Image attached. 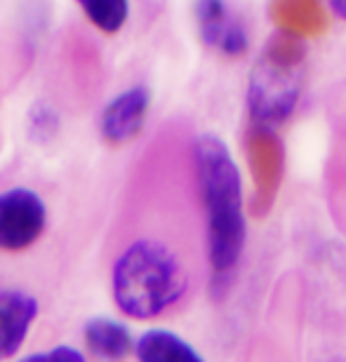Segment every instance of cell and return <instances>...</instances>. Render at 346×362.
<instances>
[{
  "label": "cell",
  "mask_w": 346,
  "mask_h": 362,
  "mask_svg": "<svg viewBox=\"0 0 346 362\" xmlns=\"http://www.w3.org/2000/svg\"><path fill=\"white\" fill-rule=\"evenodd\" d=\"M193 177L205 216V252L214 287L236 273L245 252L243 177L231 151L217 134H200L191 146Z\"/></svg>",
  "instance_id": "obj_1"
},
{
  "label": "cell",
  "mask_w": 346,
  "mask_h": 362,
  "mask_svg": "<svg viewBox=\"0 0 346 362\" xmlns=\"http://www.w3.org/2000/svg\"><path fill=\"white\" fill-rule=\"evenodd\" d=\"M113 299L137 320L163 315L184 296L189 273L182 257L158 238H139L120 252L111 273Z\"/></svg>",
  "instance_id": "obj_2"
},
{
  "label": "cell",
  "mask_w": 346,
  "mask_h": 362,
  "mask_svg": "<svg viewBox=\"0 0 346 362\" xmlns=\"http://www.w3.org/2000/svg\"><path fill=\"white\" fill-rule=\"evenodd\" d=\"M306 74V47L294 33H278L257 57L248 81V111L259 127L276 129L299 104Z\"/></svg>",
  "instance_id": "obj_3"
},
{
  "label": "cell",
  "mask_w": 346,
  "mask_h": 362,
  "mask_svg": "<svg viewBox=\"0 0 346 362\" xmlns=\"http://www.w3.org/2000/svg\"><path fill=\"white\" fill-rule=\"evenodd\" d=\"M47 209L31 188H10L0 193V250L21 252L45 230Z\"/></svg>",
  "instance_id": "obj_4"
},
{
  "label": "cell",
  "mask_w": 346,
  "mask_h": 362,
  "mask_svg": "<svg viewBox=\"0 0 346 362\" xmlns=\"http://www.w3.org/2000/svg\"><path fill=\"white\" fill-rule=\"evenodd\" d=\"M196 24L200 40L229 59H241L250 47V35L229 12L224 0H196Z\"/></svg>",
  "instance_id": "obj_5"
},
{
  "label": "cell",
  "mask_w": 346,
  "mask_h": 362,
  "mask_svg": "<svg viewBox=\"0 0 346 362\" xmlns=\"http://www.w3.org/2000/svg\"><path fill=\"white\" fill-rule=\"evenodd\" d=\"M151 106V92L144 85H134L125 92H120L109 106L104 108L102 120H99V132L102 139L111 146H122L132 141L142 132L146 122Z\"/></svg>",
  "instance_id": "obj_6"
},
{
  "label": "cell",
  "mask_w": 346,
  "mask_h": 362,
  "mask_svg": "<svg viewBox=\"0 0 346 362\" xmlns=\"http://www.w3.org/2000/svg\"><path fill=\"white\" fill-rule=\"evenodd\" d=\"M35 315H38V301L31 294L19 289L0 294V360L17 356Z\"/></svg>",
  "instance_id": "obj_7"
},
{
  "label": "cell",
  "mask_w": 346,
  "mask_h": 362,
  "mask_svg": "<svg viewBox=\"0 0 346 362\" xmlns=\"http://www.w3.org/2000/svg\"><path fill=\"white\" fill-rule=\"evenodd\" d=\"M250 158L259 193L271 205V198L276 195L280 175H283V144L273 136L271 127L255 125V132L250 136Z\"/></svg>",
  "instance_id": "obj_8"
},
{
  "label": "cell",
  "mask_w": 346,
  "mask_h": 362,
  "mask_svg": "<svg viewBox=\"0 0 346 362\" xmlns=\"http://www.w3.org/2000/svg\"><path fill=\"white\" fill-rule=\"evenodd\" d=\"M134 356L144 362H200L203 356L170 329H149L134 344Z\"/></svg>",
  "instance_id": "obj_9"
},
{
  "label": "cell",
  "mask_w": 346,
  "mask_h": 362,
  "mask_svg": "<svg viewBox=\"0 0 346 362\" xmlns=\"http://www.w3.org/2000/svg\"><path fill=\"white\" fill-rule=\"evenodd\" d=\"M83 339L92 356L106 360H120L132 351V334L122 322L111 317H92L85 322Z\"/></svg>",
  "instance_id": "obj_10"
},
{
  "label": "cell",
  "mask_w": 346,
  "mask_h": 362,
  "mask_svg": "<svg viewBox=\"0 0 346 362\" xmlns=\"http://www.w3.org/2000/svg\"><path fill=\"white\" fill-rule=\"evenodd\" d=\"M92 24L104 33H118L127 21V0H76Z\"/></svg>",
  "instance_id": "obj_11"
},
{
  "label": "cell",
  "mask_w": 346,
  "mask_h": 362,
  "mask_svg": "<svg viewBox=\"0 0 346 362\" xmlns=\"http://www.w3.org/2000/svg\"><path fill=\"white\" fill-rule=\"evenodd\" d=\"M26 360L28 362H83L85 356L78 349H71V346H57V349L33 353Z\"/></svg>",
  "instance_id": "obj_12"
},
{
  "label": "cell",
  "mask_w": 346,
  "mask_h": 362,
  "mask_svg": "<svg viewBox=\"0 0 346 362\" xmlns=\"http://www.w3.org/2000/svg\"><path fill=\"white\" fill-rule=\"evenodd\" d=\"M325 3H328L330 10H333L335 17H340V19L346 21V0H325Z\"/></svg>",
  "instance_id": "obj_13"
}]
</instances>
